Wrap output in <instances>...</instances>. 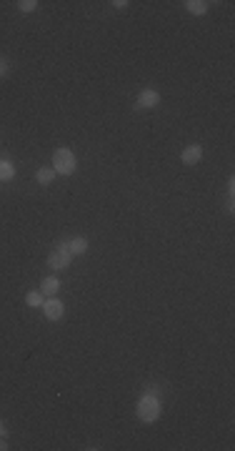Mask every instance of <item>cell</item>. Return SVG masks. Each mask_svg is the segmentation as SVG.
Listing matches in <instances>:
<instances>
[{"label":"cell","instance_id":"8992f818","mask_svg":"<svg viewBox=\"0 0 235 451\" xmlns=\"http://www.w3.org/2000/svg\"><path fill=\"white\" fill-rule=\"evenodd\" d=\"M200 158H203V148L200 146H190V148L183 150V163L185 166H195Z\"/></svg>","mask_w":235,"mask_h":451},{"label":"cell","instance_id":"30bf717a","mask_svg":"<svg viewBox=\"0 0 235 451\" xmlns=\"http://www.w3.org/2000/svg\"><path fill=\"white\" fill-rule=\"evenodd\" d=\"M35 178H38V183H50V180L55 178V171H53V168H40V171L35 173Z\"/></svg>","mask_w":235,"mask_h":451},{"label":"cell","instance_id":"4fadbf2b","mask_svg":"<svg viewBox=\"0 0 235 451\" xmlns=\"http://www.w3.org/2000/svg\"><path fill=\"white\" fill-rule=\"evenodd\" d=\"M35 5H38L35 0H20V3H18V8H20L23 13H33V10H35Z\"/></svg>","mask_w":235,"mask_h":451},{"label":"cell","instance_id":"277c9868","mask_svg":"<svg viewBox=\"0 0 235 451\" xmlns=\"http://www.w3.org/2000/svg\"><path fill=\"white\" fill-rule=\"evenodd\" d=\"M160 103V93L153 88L143 90L140 95H138V108H153V105H158Z\"/></svg>","mask_w":235,"mask_h":451},{"label":"cell","instance_id":"3957f363","mask_svg":"<svg viewBox=\"0 0 235 451\" xmlns=\"http://www.w3.org/2000/svg\"><path fill=\"white\" fill-rule=\"evenodd\" d=\"M70 256H73V253L68 251V246H63V243H60L58 248L48 256V266H50V269H55V271L68 269V266H70Z\"/></svg>","mask_w":235,"mask_h":451},{"label":"cell","instance_id":"8fae6325","mask_svg":"<svg viewBox=\"0 0 235 451\" xmlns=\"http://www.w3.org/2000/svg\"><path fill=\"white\" fill-rule=\"evenodd\" d=\"M13 176H15L13 166H10L8 161H0V180H10Z\"/></svg>","mask_w":235,"mask_h":451},{"label":"cell","instance_id":"ba28073f","mask_svg":"<svg viewBox=\"0 0 235 451\" xmlns=\"http://www.w3.org/2000/svg\"><path fill=\"white\" fill-rule=\"evenodd\" d=\"M185 8H188L193 15H203V13L208 10V3H203V0H188Z\"/></svg>","mask_w":235,"mask_h":451},{"label":"cell","instance_id":"6da1fadb","mask_svg":"<svg viewBox=\"0 0 235 451\" xmlns=\"http://www.w3.org/2000/svg\"><path fill=\"white\" fill-rule=\"evenodd\" d=\"M138 416H140V421H148V423L160 416V399L153 391H148L145 396L138 401Z\"/></svg>","mask_w":235,"mask_h":451},{"label":"cell","instance_id":"7c38bea8","mask_svg":"<svg viewBox=\"0 0 235 451\" xmlns=\"http://www.w3.org/2000/svg\"><path fill=\"white\" fill-rule=\"evenodd\" d=\"M25 301H28V306L38 308V306H43V294L40 291H30L28 296H25Z\"/></svg>","mask_w":235,"mask_h":451},{"label":"cell","instance_id":"5bb4252c","mask_svg":"<svg viewBox=\"0 0 235 451\" xmlns=\"http://www.w3.org/2000/svg\"><path fill=\"white\" fill-rule=\"evenodd\" d=\"M5 70H8V68H5V63L0 60V75H5Z\"/></svg>","mask_w":235,"mask_h":451},{"label":"cell","instance_id":"52a82bcc","mask_svg":"<svg viewBox=\"0 0 235 451\" xmlns=\"http://www.w3.org/2000/svg\"><path fill=\"white\" fill-rule=\"evenodd\" d=\"M58 288H60V281L55 276H48V278L43 281V286H40V294H43V296H55Z\"/></svg>","mask_w":235,"mask_h":451},{"label":"cell","instance_id":"9a60e30c","mask_svg":"<svg viewBox=\"0 0 235 451\" xmlns=\"http://www.w3.org/2000/svg\"><path fill=\"white\" fill-rule=\"evenodd\" d=\"M5 449H8V444H5V441L0 439V451H5Z\"/></svg>","mask_w":235,"mask_h":451},{"label":"cell","instance_id":"2e32d148","mask_svg":"<svg viewBox=\"0 0 235 451\" xmlns=\"http://www.w3.org/2000/svg\"><path fill=\"white\" fill-rule=\"evenodd\" d=\"M3 434H5V426H3V421H0V436H3Z\"/></svg>","mask_w":235,"mask_h":451},{"label":"cell","instance_id":"9c48e42d","mask_svg":"<svg viewBox=\"0 0 235 451\" xmlns=\"http://www.w3.org/2000/svg\"><path fill=\"white\" fill-rule=\"evenodd\" d=\"M85 248H88V241L85 238H73L68 243V251H70V253H85Z\"/></svg>","mask_w":235,"mask_h":451},{"label":"cell","instance_id":"7a4b0ae2","mask_svg":"<svg viewBox=\"0 0 235 451\" xmlns=\"http://www.w3.org/2000/svg\"><path fill=\"white\" fill-rule=\"evenodd\" d=\"M53 171L60 173V176H70L73 171H75V155L70 153L68 148H60L55 150V155H53Z\"/></svg>","mask_w":235,"mask_h":451},{"label":"cell","instance_id":"5b68a950","mask_svg":"<svg viewBox=\"0 0 235 451\" xmlns=\"http://www.w3.org/2000/svg\"><path fill=\"white\" fill-rule=\"evenodd\" d=\"M43 311H45V316H48L50 321H60L65 308H63V303H60V301L50 299V301H45V303H43Z\"/></svg>","mask_w":235,"mask_h":451}]
</instances>
